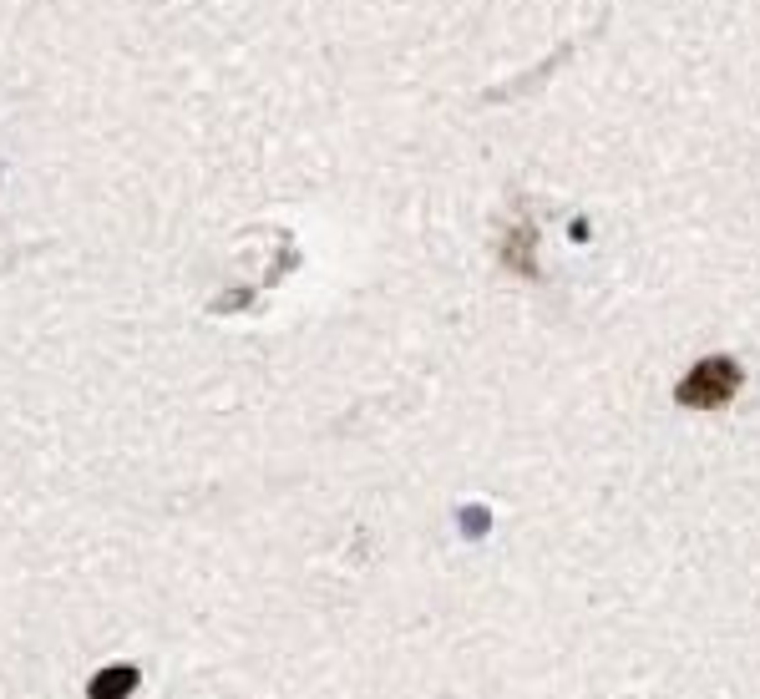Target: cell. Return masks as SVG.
Wrapping results in <instances>:
<instances>
[{"label":"cell","mask_w":760,"mask_h":699,"mask_svg":"<svg viewBox=\"0 0 760 699\" xmlns=\"http://www.w3.org/2000/svg\"><path fill=\"white\" fill-rule=\"evenodd\" d=\"M112 689H132V674H127V669H112V674H102V679L92 684V694H112Z\"/></svg>","instance_id":"2"},{"label":"cell","mask_w":760,"mask_h":699,"mask_svg":"<svg viewBox=\"0 0 760 699\" xmlns=\"http://www.w3.org/2000/svg\"><path fill=\"white\" fill-rule=\"evenodd\" d=\"M735 391H740V365H735L730 355H710V360H700L690 375L674 385V401H679V406H695V411H715V406H725Z\"/></svg>","instance_id":"1"}]
</instances>
